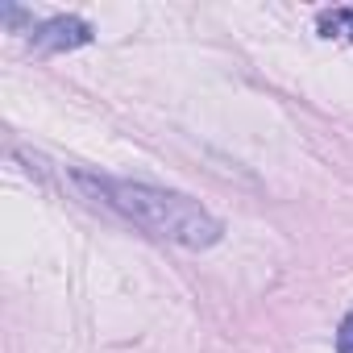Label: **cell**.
I'll list each match as a JSON object with an SVG mask.
<instances>
[{"label":"cell","instance_id":"cell-5","mask_svg":"<svg viewBox=\"0 0 353 353\" xmlns=\"http://www.w3.org/2000/svg\"><path fill=\"white\" fill-rule=\"evenodd\" d=\"M336 353H353V312H345V320L336 328Z\"/></svg>","mask_w":353,"mask_h":353},{"label":"cell","instance_id":"cell-4","mask_svg":"<svg viewBox=\"0 0 353 353\" xmlns=\"http://www.w3.org/2000/svg\"><path fill=\"white\" fill-rule=\"evenodd\" d=\"M0 21H5V26H13V30H17V26H30V34H34V26H38V21L26 13V9H13V5H5V9H0Z\"/></svg>","mask_w":353,"mask_h":353},{"label":"cell","instance_id":"cell-3","mask_svg":"<svg viewBox=\"0 0 353 353\" xmlns=\"http://www.w3.org/2000/svg\"><path fill=\"white\" fill-rule=\"evenodd\" d=\"M320 34L324 38H349L353 42V9H332V13H320Z\"/></svg>","mask_w":353,"mask_h":353},{"label":"cell","instance_id":"cell-1","mask_svg":"<svg viewBox=\"0 0 353 353\" xmlns=\"http://www.w3.org/2000/svg\"><path fill=\"white\" fill-rule=\"evenodd\" d=\"M71 179L88 200L104 204L108 212L145 229L158 241L183 245V250H212L225 237V221L212 216L200 200H192L183 192L154 188L141 179H112V174H96V170H79V166L71 170Z\"/></svg>","mask_w":353,"mask_h":353},{"label":"cell","instance_id":"cell-2","mask_svg":"<svg viewBox=\"0 0 353 353\" xmlns=\"http://www.w3.org/2000/svg\"><path fill=\"white\" fill-rule=\"evenodd\" d=\"M92 26L75 13H59V17H46L34 26L30 34V46L42 50V54H67V50H79V46H92Z\"/></svg>","mask_w":353,"mask_h":353}]
</instances>
